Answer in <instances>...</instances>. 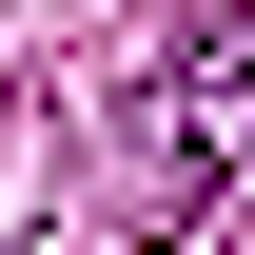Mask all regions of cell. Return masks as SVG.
Returning a JSON list of instances; mask_svg holds the SVG:
<instances>
[{
	"mask_svg": "<svg viewBox=\"0 0 255 255\" xmlns=\"http://www.w3.org/2000/svg\"><path fill=\"white\" fill-rule=\"evenodd\" d=\"M255 196V20H196L118 118V216L137 236H216Z\"/></svg>",
	"mask_w": 255,
	"mask_h": 255,
	"instance_id": "1",
	"label": "cell"
}]
</instances>
